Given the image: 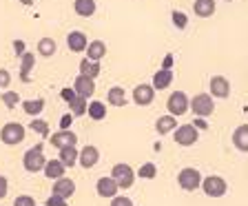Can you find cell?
<instances>
[{"mask_svg": "<svg viewBox=\"0 0 248 206\" xmlns=\"http://www.w3.org/2000/svg\"><path fill=\"white\" fill-rule=\"evenodd\" d=\"M170 82H173V71H170V69H160V71L153 76V84H151V87H153L155 91H162V89H169Z\"/></svg>", "mask_w": 248, "mask_h": 206, "instance_id": "cell-23", "label": "cell"}, {"mask_svg": "<svg viewBox=\"0 0 248 206\" xmlns=\"http://www.w3.org/2000/svg\"><path fill=\"white\" fill-rule=\"evenodd\" d=\"M64 171H67V166L62 164L60 160H46L45 166H42V173H45L49 180H58V177L64 175Z\"/></svg>", "mask_w": 248, "mask_h": 206, "instance_id": "cell-21", "label": "cell"}, {"mask_svg": "<svg viewBox=\"0 0 248 206\" xmlns=\"http://www.w3.org/2000/svg\"><path fill=\"white\" fill-rule=\"evenodd\" d=\"M111 177L115 180V184H118L120 191H126V189H131L135 182V171L131 169L129 164H124V162H120V164L113 166V171H111Z\"/></svg>", "mask_w": 248, "mask_h": 206, "instance_id": "cell-4", "label": "cell"}, {"mask_svg": "<svg viewBox=\"0 0 248 206\" xmlns=\"http://www.w3.org/2000/svg\"><path fill=\"white\" fill-rule=\"evenodd\" d=\"M67 104H69V113H71L73 118H82V115H87V104H89L87 98L76 95V98H73L71 102H67Z\"/></svg>", "mask_w": 248, "mask_h": 206, "instance_id": "cell-28", "label": "cell"}, {"mask_svg": "<svg viewBox=\"0 0 248 206\" xmlns=\"http://www.w3.org/2000/svg\"><path fill=\"white\" fill-rule=\"evenodd\" d=\"M46 206H67V200L56 195V193H51V195L46 197Z\"/></svg>", "mask_w": 248, "mask_h": 206, "instance_id": "cell-39", "label": "cell"}, {"mask_svg": "<svg viewBox=\"0 0 248 206\" xmlns=\"http://www.w3.org/2000/svg\"><path fill=\"white\" fill-rule=\"evenodd\" d=\"M131 98H133V102L138 104V107H149V104H153V100H155V89L146 82L138 84V87L133 89V93H131Z\"/></svg>", "mask_w": 248, "mask_h": 206, "instance_id": "cell-10", "label": "cell"}, {"mask_svg": "<svg viewBox=\"0 0 248 206\" xmlns=\"http://www.w3.org/2000/svg\"><path fill=\"white\" fill-rule=\"evenodd\" d=\"M177 184H180L182 191H197L202 184V173L197 169H193V166H186V169H182L180 173H177Z\"/></svg>", "mask_w": 248, "mask_h": 206, "instance_id": "cell-6", "label": "cell"}, {"mask_svg": "<svg viewBox=\"0 0 248 206\" xmlns=\"http://www.w3.org/2000/svg\"><path fill=\"white\" fill-rule=\"evenodd\" d=\"M170 67H173V56L169 53V56L164 58V64H162V69H170Z\"/></svg>", "mask_w": 248, "mask_h": 206, "instance_id": "cell-45", "label": "cell"}, {"mask_svg": "<svg viewBox=\"0 0 248 206\" xmlns=\"http://www.w3.org/2000/svg\"><path fill=\"white\" fill-rule=\"evenodd\" d=\"M42 109H45V98H36V100H25L22 102V111L31 118H38L42 113Z\"/></svg>", "mask_w": 248, "mask_h": 206, "instance_id": "cell-30", "label": "cell"}, {"mask_svg": "<svg viewBox=\"0 0 248 206\" xmlns=\"http://www.w3.org/2000/svg\"><path fill=\"white\" fill-rule=\"evenodd\" d=\"M232 146L237 151H242V153L248 151V124H242V127H237L232 131Z\"/></svg>", "mask_w": 248, "mask_h": 206, "instance_id": "cell-20", "label": "cell"}, {"mask_svg": "<svg viewBox=\"0 0 248 206\" xmlns=\"http://www.w3.org/2000/svg\"><path fill=\"white\" fill-rule=\"evenodd\" d=\"M108 206H133V200H129L126 195H113Z\"/></svg>", "mask_w": 248, "mask_h": 206, "instance_id": "cell-36", "label": "cell"}, {"mask_svg": "<svg viewBox=\"0 0 248 206\" xmlns=\"http://www.w3.org/2000/svg\"><path fill=\"white\" fill-rule=\"evenodd\" d=\"M7 193H9V180L5 175H0V200H5Z\"/></svg>", "mask_w": 248, "mask_h": 206, "instance_id": "cell-40", "label": "cell"}, {"mask_svg": "<svg viewBox=\"0 0 248 206\" xmlns=\"http://www.w3.org/2000/svg\"><path fill=\"white\" fill-rule=\"evenodd\" d=\"M25 135H27V131L20 122H7L0 129V142L7 146H16L25 140Z\"/></svg>", "mask_w": 248, "mask_h": 206, "instance_id": "cell-3", "label": "cell"}, {"mask_svg": "<svg viewBox=\"0 0 248 206\" xmlns=\"http://www.w3.org/2000/svg\"><path fill=\"white\" fill-rule=\"evenodd\" d=\"M60 95H62V100H64V102H71V100L76 98V91H73L71 87H64V89L60 91Z\"/></svg>", "mask_w": 248, "mask_h": 206, "instance_id": "cell-41", "label": "cell"}, {"mask_svg": "<svg viewBox=\"0 0 248 206\" xmlns=\"http://www.w3.org/2000/svg\"><path fill=\"white\" fill-rule=\"evenodd\" d=\"M84 53H87L89 60L100 62L104 56H107V45H104V40H91L87 45V49H84Z\"/></svg>", "mask_w": 248, "mask_h": 206, "instance_id": "cell-19", "label": "cell"}, {"mask_svg": "<svg viewBox=\"0 0 248 206\" xmlns=\"http://www.w3.org/2000/svg\"><path fill=\"white\" fill-rule=\"evenodd\" d=\"M71 122H73V115L71 113H64V115H62V120H60V129H69V127H71Z\"/></svg>", "mask_w": 248, "mask_h": 206, "instance_id": "cell-42", "label": "cell"}, {"mask_svg": "<svg viewBox=\"0 0 248 206\" xmlns=\"http://www.w3.org/2000/svg\"><path fill=\"white\" fill-rule=\"evenodd\" d=\"M18 58H20V80L25 84H29L31 82V69L36 67V56L31 51H25Z\"/></svg>", "mask_w": 248, "mask_h": 206, "instance_id": "cell-17", "label": "cell"}, {"mask_svg": "<svg viewBox=\"0 0 248 206\" xmlns=\"http://www.w3.org/2000/svg\"><path fill=\"white\" fill-rule=\"evenodd\" d=\"M107 100L111 107H124L126 104V91L122 87H111L107 91Z\"/></svg>", "mask_w": 248, "mask_h": 206, "instance_id": "cell-29", "label": "cell"}, {"mask_svg": "<svg viewBox=\"0 0 248 206\" xmlns=\"http://www.w3.org/2000/svg\"><path fill=\"white\" fill-rule=\"evenodd\" d=\"M208 89H211V98H217V100H226L231 95V82H228V78L224 76H213L211 82H208Z\"/></svg>", "mask_w": 248, "mask_h": 206, "instance_id": "cell-9", "label": "cell"}, {"mask_svg": "<svg viewBox=\"0 0 248 206\" xmlns=\"http://www.w3.org/2000/svg\"><path fill=\"white\" fill-rule=\"evenodd\" d=\"M193 127H195L197 131H204V129H208V122L204 118H195V122H193Z\"/></svg>", "mask_w": 248, "mask_h": 206, "instance_id": "cell-44", "label": "cell"}, {"mask_svg": "<svg viewBox=\"0 0 248 206\" xmlns=\"http://www.w3.org/2000/svg\"><path fill=\"white\" fill-rule=\"evenodd\" d=\"M51 193H56V195L60 197H71L73 193H76V182L71 180V177H58V180H53V186H51Z\"/></svg>", "mask_w": 248, "mask_h": 206, "instance_id": "cell-15", "label": "cell"}, {"mask_svg": "<svg viewBox=\"0 0 248 206\" xmlns=\"http://www.w3.org/2000/svg\"><path fill=\"white\" fill-rule=\"evenodd\" d=\"M56 51H58V45L53 38H40V40H38V53H40L42 58L56 56Z\"/></svg>", "mask_w": 248, "mask_h": 206, "instance_id": "cell-31", "label": "cell"}, {"mask_svg": "<svg viewBox=\"0 0 248 206\" xmlns=\"http://www.w3.org/2000/svg\"><path fill=\"white\" fill-rule=\"evenodd\" d=\"M95 0H73V11H76L80 18H91L95 14Z\"/></svg>", "mask_w": 248, "mask_h": 206, "instance_id": "cell-25", "label": "cell"}, {"mask_svg": "<svg viewBox=\"0 0 248 206\" xmlns=\"http://www.w3.org/2000/svg\"><path fill=\"white\" fill-rule=\"evenodd\" d=\"M0 98H2V104H5L7 109H14L16 104L20 102V93H16V91H2V93H0Z\"/></svg>", "mask_w": 248, "mask_h": 206, "instance_id": "cell-34", "label": "cell"}, {"mask_svg": "<svg viewBox=\"0 0 248 206\" xmlns=\"http://www.w3.org/2000/svg\"><path fill=\"white\" fill-rule=\"evenodd\" d=\"M138 175L142 177V180H153V177L157 175V166H155L153 162H146V164H142V166H140Z\"/></svg>", "mask_w": 248, "mask_h": 206, "instance_id": "cell-33", "label": "cell"}, {"mask_svg": "<svg viewBox=\"0 0 248 206\" xmlns=\"http://www.w3.org/2000/svg\"><path fill=\"white\" fill-rule=\"evenodd\" d=\"M173 140H175L180 146H193L200 140V131L193 127V124H182L173 129Z\"/></svg>", "mask_w": 248, "mask_h": 206, "instance_id": "cell-7", "label": "cell"}, {"mask_svg": "<svg viewBox=\"0 0 248 206\" xmlns=\"http://www.w3.org/2000/svg\"><path fill=\"white\" fill-rule=\"evenodd\" d=\"M14 51L18 53V56H22V53L27 51V47H25V42L22 40H14Z\"/></svg>", "mask_w": 248, "mask_h": 206, "instance_id": "cell-43", "label": "cell"}, {"mask_svg": "<svg viewBox=\"0 0 248 206\" xmlns=\"http://www.w3.org/2000/svg\"><path fill=\"white\" fill-rule=\"evenodd\" d=\"M215 9H217L215 0H195L193 2V11H195L197 18H211L215 14Z\"/></svg>", "mask_w": 248, "mask_h": 206, "instance_id": "cell-22", "label": "cell"}, {"mask_svg": "<svg viewBox=\"0 0 248 206\" xmlns=\"http://www.w3.org/2000/svg\"><path fill=\"white\" fill-rule=\"evenodd\" d=\"M200 189L206 193L208 197H222V195H226L228 184L222 175H208V177H202Z\"/></svg>", "mask_w": 248, "mask_h": 206, "instance_id": "cell-5", "label": "cell"}, {"mask_svg": "<svg viewBox=\"0 0 248 206\" xmlns=\"http://www.w3.org/2000/svg\"><path fill=\"white\" fill-rule=\"evenodd\" d=\"M100 162V151L98 146L93 144H87L82 151H78V164L82 169H93V166Z\"/></svg>", "mask_w": 248, "mask_h": 206, "instance_id": "cell-12", "label": "cell"}, {"mask_svg": "<svg viewBox=\"0 0 248 206\" xmlns=\"http://www.w3.org/2000/svg\"><path fill=\"white\" fill-rule=\"evenodd\" d=\"M49 144L53 149H62V146H73L78 144V135L69 129H62L58 133H49Z\"/></svg>", "mask_w": 248, "mask_h": 206, "instance_id": "cell-11", "label": "cell"}, {"mask_svg": "<svg viewBox=\"0 0 248 206\" xmlns=\"http://www.w3.org/2000/svg\"><path fill=\"white\" fill-rule=\"evenodd\" d=\"M100 71H102V67H100V62L95 60H89V58H82L80 60V76H87V78H95L100 76Z\"/></svg>", "mask_w": 248, "mask_h": 206, "instance_id": "cell-26", "label": "cell"}, {"mask_svg": "<svg viewBox=\"0 0 248 206\" xmlns=\"http://www.w3.org/2000/svg\"><path fill=\"white\" fill-rule=\"evenodd\" d=\"M107 104L100 102V100H91V104H87V115L91 120H95V122H100V120L107 118Z\"/></svg>", "mask_w": 248, "mask_h": 206, "instance_id": "cell-27", "label": "cell"}, {"mask_svg": "<svg viewBox=\"0 0 248 206\" xmlns=\"http://www.w3.org/2000/svg\"><path fill=\"white\" fill-rule=\"evenodd\" d=\"M29 129L33 131V133L42 135V138H49V122L46 120H40V118H33L29 124Z\"/></svg>", "mask_w": 248, "mask_h": 206, "instance_id": "cell-32", "label": "cell"}, {"mask_svg": "<svg viewBox=\"0 0 248 206\" xmlns=\"http://www.w3.org/2000/svg\"><path fill=\"white\" fill-rule=\"evenodd\" d=\"M95 191H98L100 197H104V200H111L113 195H118V184H115V180L111 175H104L100 177L98 182H95Z\"/></svg>", "mask_w": 248, "mask_h": 206, "instance_id": "cell-13", "label": "cell"}, {"mask_svg": "<svg viewBox=\"0 0 248 206\" xmlns=\"http://www.w3.org/2000/svg\"><path fill=\"white\" fill-rule=\"evenodd\" d=\"M14 206H36V200L31 195H18L14 200Z\"/></svg>", "mask_w": 248, "mask_h": 206, "instance_id": "cell-37", "label": "cell"}, {"mask_svg": "<svg viewBox=\"0 0 248 206\" xmlns=\"http://www.w3.org/2000/svg\"><path fill=\"white\" fill-rule=\"evenodd\" d=\"M188 111H193L195 118H208L215 113V102L208 93H197L195 98L188 100Z\"/></svg>", "mask_w": 248, "mask_h": 206, "instance_id": "cell-1", "label": "cell"}, {"mask_svg": "<svg viewBox=\"0 0 248 206\" xmlns=\"http://www.w3.org/2000/svg\"><path fill=\"white\" fill-rule=\"evenodd\" d=\"M45 162H46V158H45V146L42 144L31 146V149L22 155V166H25L27 173H38V171H42Z\"/></svg>", "mask_w": 248, "mask_h": 206, "instance_id": "cell-2", "label": "cell"}, {"mask_svg": "<svg viewBox=\"0 0 248 206\" xmlns=\"http://www.w3.org/2000/svg\"><path fill=\"white\" fill-rule=\"evenodd\" d=\"M170 18H173V25H175L177 29H186V25H188V16H186L184 11H173Z\"/></svg>", "mask_w": 248, "mask_h": 206, "instance_id": "cell-35", "label": "cell"}, {"mask_svg": "<svg viewBox=\"0 0 248 206\" xmlns=\"http://www.w3.org/2000/svg\"><path fill=\"white\" fill-rule=\"evenodd\" d=\"M226 2H232V0H226Z\"/></svg>", "mask_w": 248, "mask_h": 206, "instance_id": "cell-47", "label": "cell"}, {"mask_svg": "<svg viewBox=\"0 0 248 206\" xmlns=\"http://www.w3.org/2000/svg\"><path fill=\"white\" fill-rule=\"evenodd\" d=\"M20 5H25V7H31V5H33V0H20Z\"/></svg>", "mask_w": 248, "mask_h": 206, "instance_id": "cell-46", "label": "cell"}, {"mask_svg": "<svg viewBox=\"0 0 248 206\" xmlns=\"http://www.w3.org/2000/svg\"><path fill=\"white\" fill-rule=\"evenodd\" d=\"M11 84V73L7 69H0V91H5Z\"/></svg>", "mask_w": 248, "mask_h": 206, "instance_id": "cell-38", "label": "cell"}, {"mask_svg": "<svg viewBox=\"0 0 248 206\" xmlns=\"http://www.w3.org/2000/svg\"><path fill=\"white\" fill-rule=\"evenodd\" d=\"M87 45H89V38H87L84 31H71V33L67 36V47L73 53H84Z\"/></svg>", "mask_w": 248, "mask_h": 206, "instance_id": "cell-16", "label": "cell"}, {"mask_svg": "<svg viewBox=\"0 0 248 206\" xmlns=\"http://www.w3.org/2000/svg\"><path fill=\"white\" fill-rule=\"evenodd\" d=\"M177 127V118L175 115H162V118L155 120V133L157 135H166V133H173V129Z\"/></svg>", "mask_w": 248, "mask_h": 206, "instance_id": "cell-18", "label": "cell"}, {"mask_svg": "<svg viewBox=\"0 0 248 206\" xmlns=\"http://www.w3.org/2000/svg\"><path fill=\"white\" fill-rule=\"evenodd\" d=\"M73 91H76V95H82V98L89 100L95 93V80L87 76H78L76 82H73Z\"/></svg>", "mask_w": 248, "mask_h": 206, "instance_id": "cell-14", "label": "cell"}, {"mask_svg": "<svg viewBox=\"0 0 248 206\" xmlns=\"http://www.w3.org/2000/svg\"><path fill=\"white\" fill-rule=\"evenodd\" d=\"M58 160L62 162V164L67 166V169H71V166L78 164V146H62V149H58Z\"/></svg>", "mask_w": 248, "mask_h": 206, "instance_id": "cell-24", "label": "cell"}, {"mask_svg": "<svg viewBox=\"0 0 248 206\" xmlns=\"http://www.w3.org/2000/svg\"><path fill=\"white\" fill-rule=\"evenodd\" d=\"M166 109H169L170 115H184L188 113V95H186L184 91H175L170 93L169 100H166Z\"/></svg>", "mask_w": 248, "mask_h": 206, "instance_id": "cell-8", "label": "cell"}]
</instances>
